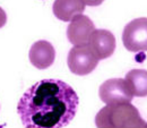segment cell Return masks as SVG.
<instances>
[{
	"mask_svg": "<svg viewBox=\"0 0 147 128\" xmlns=\"http://www.w3.org/2000/svg\"><path fill=\"white\" fill-rule=\"evenodd\" d=\"M78 104V95L70 85L60 79H43L23 94L17 112L27 128H61L70 124Z\"/></svg>",
	"mask_w": 147,
	"mask_h": 128,
	"instance_id": "6da1fadb",
	"label": "cell"
},
{
	"mask_svg": "<svg viewBox=\"0 0 147 128\" xmlns=\"http://www.w3.org/2000/svg\"><path fill=\"white\" fill-rule=\"evenodd\" d=\"M97 127H146L139 111L130 102L107 104L95 117Z\"/></svg>",
	"mask_w": 147,
	"mask_h": 128,
	"instance_id": "7a4b0ae2",
	"label": "cell"
},
{
	"mask_svg": "<svg viewBox=\"0 0 147 128\" xmlns=\"http://www.w3.org/2000/svg\"><path fill=\"white\" fill-rule=\"evenodd\" d=\"M67 64L70 72L78 76L91 74L98 64V58L94 55L88 44L75 45L69 51Z\"/></svg>",
	"mask_w": 147,
	"mask_h": 128,
	"instance_id": "3957f363",
	"label": "cell"
},
{
	"mask_svg": "<svg viewBox=\"0 0 147 128\" xmlns=\"http://www.w3.org/2000/svg\"><path fill=\"white\" fill-rule=\"evenodd\" d=\"M125 48L131 52L147 51V18H136L125 26L122 32Z\"/></svg>",
	"mask_w": 147,
	"mask_h": 128,
	"instance_id": "277c9868",
	"label": "cell"
},
{
	"mask_svg": "<svg viewBox=\"0 0 147 128\" xmlns=\"http://www.w3.org/2000/svg\"><path fill=\"white\" fill-rule=\"evenodd\" d=\"M98 95L105 104L131 102L134 98L128 82L122 78H111L105 81L100 86Z\"/></svg>",
	"mask_w": 147,
	"mask_h": 128,
	"instance_id": "5b68a950",
	"label": "cell"
},
{
	"mask_svg": "<svg viewBox=\"0 0 147 128\" xmlns=\"http://www.w3.org/2000/svg\"><path fill=\"white\" fill-rule=\"evenodd\" d=\"M95 31V26L88 16L83 14L77 15L70 20L67 27V37L74 45L88 44L90 37Z\"/></svg>",
	"mask_w": 147,
	"mask_h": 128,
	"instance_id": "8992f818",
	"label": "cell"
},
{
	"mask_svg": "<svg viewBox=\"0 0 147 128\" xmlns=\"http://www.w3.org/2000/svg\"><path fill=\"white\" fill-rule=\"evenodd\" d=\"M88 45L98 60L107 59L113 55L115 50V37L108 30H95L90 37Z\"/></svg>",
	"mask_w": 147,
	"mask_h": 128,
	"instance_id": "52a82bcc",
	"label": "cell"
},
{
	"mask_svg": "<svg viewBox=\"0 0 147 128\" xmlns=\"http://www.w3.org/2000/svg\"><path fill=\"white\" fill-rule=\"evenodd\" d=\"M28 58L31 64L37 69H47L55 62V50L50 42L41 40L31 47Z\"/></svg>",
	"mask_w": 147,
	"mask_h": 128,
	"instance_id": "ba28073f",
	"label": "cell"
},
{
	"mask_svg": "<svg viewBox=\"0 0 147 128\" xmlns=\"http://www.w3.org/2000/svg\"><path fill=\"white\" fill-rule=\"evenodd\" d=\"M52 9L58 19L62 22H70L77 15L84 13L85 3L83 0H55Z\"/></svg>",
	"mask_w": 147,
	"mask_h": 128,
	"instance_id": "9c48e42d",
	"label": "cell"
},
{
	"mask_svg": "<svg viewBox=\"0 0 147 128\" xmlns=\"http://www.w3.org/2000/svg\"><path fill=\"white\" fill-rule=\"evenodd\" d=\"M126 81L128 82L134 96H147V70L132 69L126 75Z\"/></svg>",
	"mask_w": 147,
	"mask_h": 128,
	"instance_id": "30bf717a",
	"label": "cell"
},
{
	"mask_svg": "<svg viewBox=\"0 0 147 128\" xmlns=\"http://www.w3.org/2000/svg\"><path fill=\"white\" fill-rule=\"evenodd\" d=\"M6 23H7V15H6L5 10L0 7V28L3 27L6 25Z\"/></svg>",
	"mask_w": 147,
	"mask_h": 128,
	"instance_id": "8fae6325",
	"label": "cell"
},
{
	"mask_svg": "<svg viewBox=\"0 0 147 128\" xmlns=\"http://www.w3.org/2000/svg\"><path fill=\"white\" fill-rule=\"evenodd\" d=\"M104 0H83V2L87 6H92V7H95V6H100Z\"/></svg>",
	"mask_w": 147,
	"mask_h": 128,
	"instance_id": "7c38bea8",
	"label": "cell"
},
{
	"mask_svg": "<svg viewBox=\"0 0 147 128\" xmlns=\"http://www.w3.org/2000/svg\"><path fill=\"white\" fill-rule=\"evenodd\" d=\"M146 127H147V124H146Z\"/></svg>",
	"mask_w": 147,
	"mask_h": 128,
	"instance_id": "4fadbf2b",
	"label": "cell"
}]
</instances>
